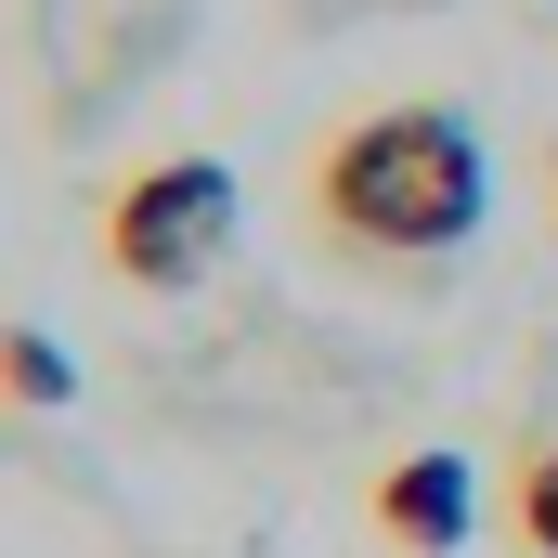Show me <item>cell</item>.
<instances>
[{
	"mask_svg": "<svg viewBox=\"0 0 558 558\" xmlns=\"http://www.w3.org/2000/svg\"><path fill=\"white\" fill-rule=\"evenodd\" d=\"M494 208V156L468 105H364L312 156V234L338 260H454Z\"/></svg>",
	"mask_w": 558,
	"mask_h": 558,
	"instance_id": "6da1fadb",
	"label": "cell"
},
{
	"mask_svg": "<svg viewBox=\"0 0 558 558\" xmlns=\"http://www.w3.org/2000/svg\"><path fill=\"white\" fill-rule=\"evenodd\" d=\"M221 247H234V169L221 156H156L105 195V274L143 286V299L195 286Z\"/></svg>",
	"mask_w": 558,
	"mask_h": 558,
	"instance_id": "7a4b0ae2",
	"label": "cell"
},
{
	"mask_svg": "<svg viewBox=\"0 0 558 558\" xmlns=\"http://www.w3.org/2000/svg\"><path fill=\"white\" fill-rule=\"evenodd\" d=\"M182 13H195V0H39V65H52V118L78 131V118L131 105L143 78L169 65Z\"/></svg>",
	"mask_w": 558,
	"mask_h": 558,
	"instance_id": "3957f363",
	"label": "cell"
},
{
	"mask_svg": "<svg viewBox=\"0 0 558 558\" xmlns=\"http://www.w3.org/2000/svg\"><path fill=\"white\" fill-rule=\"evenodd\" d=\"M364 507H377V533H390L403 558H454L468 533H481V494H468V454H390Z\"/></svg>",
	"mask_w": 558,
	"mask_h": 558,
	"instance_id": "277c9868",
	"label": "cell"
},
{
	"mask_svg": "<svg viewBox=\"0 0 558 558\" xmlns=\"http://www.w3.org/2000/svg\"><path fill=\"white\" fill-rule=\"evenodd\" d=\"M0 377H13V403H26V416H52V403L78 390V364H65V338H52V325H13V338H0Z\"/></svg>",
	"mask_w": 558,
	"mask_h": 558,
	"instance_id": "5b68a950",
	"label": "cell"
},
{
	"mask_svg": "<svg viewBox=\"0 0 558 558\" xmlns=\"http://www.w3.org/2000/svg\"><path fill=\"white\" fill-rule=\"evenodd\" d=\"M520 546L558 558V441H533V468H520Z\"/></svg>",
	"mask_w": 558,
	"mask_h": 558,
	"instance_id": "8992f818",
	"label": "cell"
},
{
	"mask_svg": "<svg viewBox=\"0 0 558 558\" xmlns=\"http://www.w3.org/2000/svg\"><path fill=\"white\" fill-rule=\"evenodd\" d=\"M546 182H558V156H546Z\"/></svg>",
	"mask_w": 558,
	"mask_h": 558,
	"instance_id": "52a82bcc",
	"label": "cell"
}]
</instances>
